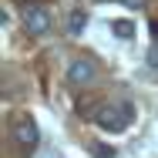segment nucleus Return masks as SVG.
I'll return each mask as SVG.
<instances>
[{
	"instance_id": "nucleus-1",
	"label": "nucleus",
	"mask_w": 158,
	"mask_h": 158,
	"mask_svg": "<svg viewBox=\"0 0 158 158\" xmlns=\"http://www.w3.org/2000/svg\"><path fill=\"white\" fill-rule=\"evenodd\" d=\"M131 118H135V108H131V104H104L94 114L98 128H104V131H111V135L125 131V128L131 125Z\"/></svg>"
},
{
	"instance_id": "nucleus-2",
	"label": "nucleus",
	"mask_w": 158,
	"mask_h": 158,
	"mask_svg": "<svg viewBox=\"0 0 158 158\" xmlns=\"http://www.w3.org/2000/svg\"><path fill=\"white\" fill-rule=\"evenodd\" d=\"M10 138H14V145H17L20 152H34V148H37V141H40V128H37L34 118L24 114V118H17V121H14Z\"/></svg>"
},
{
	"instance_id": "nucleus-3",
	"label": "nucleus",
	"mask_w": 158,
	"mask_h": 158,
	"mask_svg": "<svg viewBox=\"0 0 158 158\" xmlns=\"http://www.w3.org/2000/svg\"><path fill=\"white\" fill-rule=\"evenodd\" d=\"M98 81V64L91 57H74V61L67 64V84H74V88H88V84H94Z\"/></svg>"
},
{
	"instance_id": "nucleus-4",
	"label": "nucleus",
	"mask_w": 158,
	"mask_h": 158,
	"mask_svg": "<svg viewBox=\"0 0 158 158\" xmlns=\"http://www.w3.org/2000/svg\"><path fill=\"white\" fill-rule=\"evenodd\" d=\"M24 31L31 34V37L51 34V14H47L44 7H27V10H24Z\"/></svg>"
},
{
	"instance_id": "nucleus-5",
	"label": "nucleus",
	"mask_w": 158,
	"mask_h": 158,
	"mask_svg": "<svg viewBox=\"0 0 158 158\" xmlns=\"http://www.w3.org/2000/svg\"><path fill=\"white\" fill-rule=\"evenodd\" d=\"M84 27H88V14H84L81 7H74V10L67 14V20H64V31L71 34V37H77V34H84Z\"/></svg>"
},
{
	"instance_id": "nucleus-6",
	"label": "nucleus",
	"mask_w": 158,
	"mask_h": 158,
	"mask_svg": "<svg viewBox=\"0 0 158 158\" xmlns=\"http://www.w3.org/2000/svg\"><path fill=\"white\" fill-rule=\"evenodd\" d=\"M111 31H114V37H121V40H131V37H135V24H131V20H114Z\"/></svg>"
},
{
	"instance_id": "nucleus-7",
	"label": "nucleus",
	"mask_w": 158,
	"mask_h": 158,
	"mask_svg": "<svg viewBox=\"0 0 158 158\" xmlns=\"http://www.w3.org/2000/svg\"><path fill=\"white\" fill-rule=\"evenodd\" d=\"M121 7H128V10H145L148 7V0H118Z\"/></svg>"
},
{
	"instance_id": "nucleus-8",
	"label": "nucleus",
	"mask_w": 158,
	"mask_h": 158,
	"mask_svg": "<svg viewBox=\"0 0 158 158\" xmlns=\"http://www.w3.org/2000/svg\"><path fill=\"white\" fill-rule=\"evenodd\" d=\"M148 67H152V71H158V44L148 51Z\"/></svg>"
},
{
	"instance_id": "nucleus-9",
	"label": "nucleus",
	"mask_w": 158,
	"mask_h": 158,
	"mask_svg": "<svg viewBox=\"0 0 158 158\" xmlns=\"http://www.w3.org/2000/svg\"><path fill=\"white\" fill-rule=\"evenodd\" d=\"M152 37L158 40V20H152Z\"/></svg>"
}]
</instances>
